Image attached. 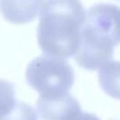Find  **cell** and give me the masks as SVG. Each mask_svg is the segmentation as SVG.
I'll list each match as a JSON object with an SVG mask.
<instances>
[{
  "label": "cell",
  "instance_id": "8",
  "mask_svg": "<svg viewBox=\"0 0 120 120\" xmlns=\"http://www.w3.org/2000/svg\"><path fill=\"white\" fill-rule=\"evenodd\" d=\"M0 120H38V115L30 105L23 102H16L11 112L0 117Z\"/></svg>",
  "mask_w": 120,
  "mask_h": 120
},
{
  "label": "cell",
  "instance_id": "6",
  "mask_svg": "<svg viewBox=\"0 0 120 120\" xmlns=\"http://www.w3.org/2000/svg\"><path fill=\"white\" fill-rule=\"evenodd\" d=\"M99 85L112 98L120 99V62L109 61L99 67Z\"/></svg>",
  "mask_w": 120,
  "mask_h": 120
},
{
  "label": "cell",
  "instance_id": "1",
  "mask_svg": "<svg viewBox=\"0 0 120 120\" xmlns=\"http://www.w3.org/2000/svg\"><path fill=\"white\" fill-rule=\"evenodd\" d=\"M85 14L79 0H45L38 26V43L43 53L60 60L75 56Z\"/></svg>",
  "mask_w": 120,
  "mask_h": 120
},
{
  "label": "cell",
  "instance_id": "3",
  "mask_svg": "<svg viewBox=\"0 0 120 120\" xmlns=\"http://www.w3.org/2000/svg\"><path fill=\"white\" fill-rule=\"evenodd\" d=\"M26 80L40 97L60 96L68 93L75 81V74L65 60L41 56L30 62L26 70Z\"/></svg>",
  "mask_w": 120,
  "mask_h": 120
},
{
  "label": "cell",
  "instance_id": "9",
  "mask_svg": "<svg viewBox=\"0 0 120 120\" xmlns=\"http://www.w3.org/2000/svg\"><path fill=\"white\" fill-rule=\"evenodd\" d=\"M74 120H99V119L93 114H86V112L83 114V112H81V114L79 115V116H76Z\"/></svg>",
  "mask_w": 120,
  "mask_h": 120
},
{
  "label": "cell",
  "instance_id": "5",
  "mask_svg": "<svg viewBox=\"0 0 120 120\" xmlns=\"http://www.w3.org/2000/svg\"><path fill=\"white\" fill-rule=\"evenodd\" d=\"M44 0H0V12L12 23H29L36 17Z\"/></svg>",
  "mask_w": 120,
  "mask_h": 120
},
{
  "label": "cell",
  "instance_id": "4",
  "mask_svg": "<svg viewBox=\"0 0 120 120\" xmlns=\"http://www.w3.org/2000/svg\"><path fill=\"white\" fill-rule=\"evenodd\" d=\"M36 106L43 120H74L81 114L79 102L70 93L39 97Z\"/></svg>",
  "mask_w": 120,
  "mask_h": 120
},
{
  "label": "cell",
  "instance_id": "2",
  "mask_svg": "<svg viewBox=\"0 0 120 120\" xmlns=\"http://www.w3.org/2000/svg\"><path fill=\"white\" fill-rule=\"evenodd\" d=\"M120 44V8L112 4H96L85 14L80 47L74 56L79 66L97 70L114 54Z\"/></svg>",
  "mask_w": 120,
  "mask_h": 120
},
{
  "label": "cell",
  "instance_id": "7",
  "mask_svg": "<svg viewBox=\"0 0 120 120\" xmlns=\"http://www.w3.org/2000/svg\"><path fill=\"white\" fill-rule=\"evenodd\" d=\"M16 102L13 84L0 79V117L9 114Z\"/></svg>",
  "mask_w": 120,
  "mask_h": 120
}]
</instances>
